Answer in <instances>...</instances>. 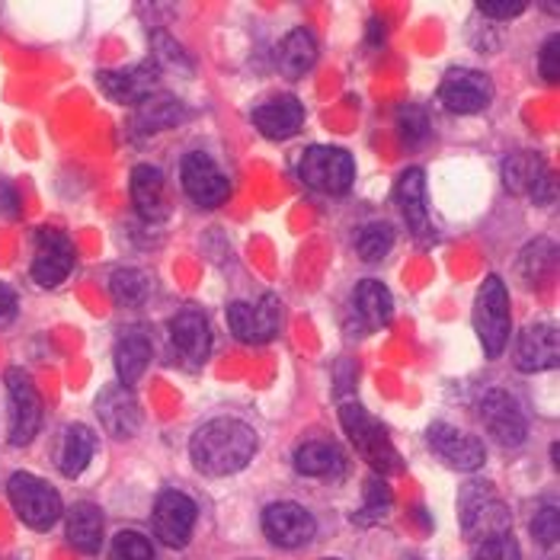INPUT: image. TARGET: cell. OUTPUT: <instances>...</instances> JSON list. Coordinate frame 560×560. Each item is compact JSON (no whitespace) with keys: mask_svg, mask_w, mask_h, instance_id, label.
Returning <instances> with one entry per match:
<instances>
[{"mask_svg":"<svg viewBox=\"0 0 560 560\" xmlns=\"http://www.w3.org/2000/svg\"><path fill=\"white\" fill-rule=\"evenodd\" d=\"M171 340L176 355L189 365H202L209 349H212V330L202 311L196 307H183L171 320Z\"/></svg>","mask_w":560,"mask_h":560,"instance_id":"ac0fdd59","label":"cell"},{"mask_svg":"<svg viewBox=\"0 0 560 560\" xmlns=\"http://www.w3.org/2000/svg\"><path fill=\"white\" fill-rule=\"evenodd\" d=\"M462 525L471 541H483L510 532V510L487 483H468L462 493Z\"/></svg>","mask_w":560,"mask_h":560,"instance_id":"8992f818","label":"cell"},{"mask_svg":"<svg viewBox=\"0 0 560 560\" xmlns=\"http://www.w3.org/2000/svg\"><path fill=\"white\" fill-rule=\"evenodd\" d=\"M477 410H480L483 427L490 430V435H493L500 445L516 448V445L525 442L528 423H525V413H522V407H518L513 394H506V390H487V394L480 397Z\"/></svg>","mask_w":560,"mask_h":560,"instance_id":"8fae6325","label":"cell"},{"mask_svg":"<svg viewBox=\"0 0 560 560\" xmlns=\"http://www.w3.org/2000/svg\"><path fill=\"white\" fill-rule=\"evenodd\" d=\"M196 500L179 493V490H164L154 506V532L167 548H186L196 528Z\"/></svg>","mask_w":560,"mask_h":560,"instance_id":"4fadbf2b","label":"cell"},{"mask_svg":"<svg viewBox=\"0 0 560 560\" xmlns=\"http://www.w3.org/2000/svg\"><path fill=\"white\" fill-rule=\"evenodd\" d=\"M555 262H558V247L551 241H532L522 257H518V272L525 276L528 285H541L551 272H555Z\"/></svg>","mask_w":560,"mask_h":560,"instance_id":"f546056e","label":"cell"},{"mask_svg":"<svg viewBox=\"0 0 560 560\" xmlns=\"http://www.w3.org/2000/svg\"><path fill=\"white\" fill-rule=\"evenodd\" d=\"M390 506V490L382 480L369 483V503H365V516H359V522H375L378 516H385Z\"/></svg>","mask_w":560,"mask_h":560,"instance_id":"74e56055","label":"cell"},{"mask_svg":"<svg viewBox=\"0 0 560 560\" xmlns=\"http://www.w3.org/2000/svg\"><path fill=\"white\" fill-rule=\"evenodd\" d=\"M394 202L400 209V215L407 221V228L413 234H423L430 237V209H427V179H423V171H407L397 186H394Z\"/></svg>","mask_w":560,"mask_h":560,"instance_id":"7402d4cb","label":"cell"},{"mask_svg":"<svg viewBox=\"0 0 560 560\" xmlns=\"http://www.w3.org/2000/svg\"><path fill=\"white\" fill-rule=\"evenodd\" d=\"M475 560H522V551H518L516 538L510 532H503V535L477 541Z\"/></svg>","mask_w":560,"mask_h":560,"instance_id":"e575fe53","label":"cell"},{"mask_svg":"<svg viewBox=\"0 0 560 560\" xmlns=\"http://www.w3.org/2000/svg\"><path fill=\"white\" fill-rule=\"evenodd\" d=\"M427 442H430L432 455H439V458H442L448 468H455V471H477V468L483 465V458H487L480 439L468 435V432L455 430V427H448V423H435V427H430Z\"/></svg>","mask_w":560,"mask_h":560,"instance_id":"2e32d148","label":"cell"},{"mask_svg":"<svg viewBox=\"0 0 560 560\" xmlns=\"http://www.w3.org/2000/svg\"><path fill=\"white\" fill-rule=\"evenodd\" d=\"M538 68H541V78L548 81V84H558L560 78V36H551L545 48H541V55H538Z\"/></svg>","mask_w":560,"mask_h":560,"instance_id":"f35d334b","label":"cell"},{"mask_svg":"<svg viewBox=\"0 0 560 560\" xmlns=\"http://www.w3.org/2000/svg\"><path fill=\"white\" fill-rule=\"evenodd\" d=\"M10 394V445H30L43 427V397L23 369L7 372Z\"/></svg>","mask_w":560,"mask_h":560,"instance_id":"ba28073f","label":"cell"},{"mask_svg":"<svg viewBox=\"0 0 560 560\" xmlns=\"http://www.w3.org/2000/svg\"><path fill=\"white\" fill-rule=\"evenodd\" d=\"M7 493H10V503H13L16 516L23 518L30 528L45 532L61 518V497L39 477L20 471V475L10 477Z\"/></svg>","mask_w":560,"mask_h":560,"instance_id":"5b68a950","label":"cell"},{"mask_svg":"<svg viewBox=\"0 0 560 560\" xmlns=\"http://www.w3.org/2000/svg\"><path fill=\"white\" fill-rule=\"evenodd\" d=\"M503 186L513 196H528L535 206H551L558 199L555 173L548 171L545 158L535 151H518L503 164Z\"/></svg>","mask_w":560,"mask_h":560,"instance_id":"52a82bcc","label":"cell"},{"mask_svg":"<svg viewBox=\"0 0 560 560\" xmlns=\"http://www.w3.org/2000/svg\"><path fill=\"white\" fill-rule=\"evenodd\" d=\"M254 126L262 138L269 141H285L292 135H299L304 126V109L295 96H276L269 103H262L254 109Z\"/></svg>","mask_w":560,"mask_h":560,"instance_id":"44dd1931","label":"cell"},{"mask_svg":"<svg viewBox=\"0 0 560 560\" xmlns=\"http://www.w3.org/2000/svg\"><path fill=\"white\" fill-rule=\"evenodd\" d=\"M394 247V228L385 221H375V224H365L355 237V254L365 259V262H378V259L388 257V250Z\"/></svg>","mask_w":560,"mask_h":560,"instance_id":"4dcf8cb0","label":"cell"},{"mask_svg":"<svg viewBox=\"0 0 560 560\" xmlns=\"http://www.w3.org/2000/svg\"><path fill=\"white\" fill-rule=\"evenodd\" d=\"M262 532L279 548H302V545H307L314 538L317 522H314V516L304 510L302 503L282 500V503L266 506V513H262Z\"/></svg>","mask_w":560,"mask_h":560,"instance_id":"5bb4252c","label":"cell"},{"mask_svg":"<svg viewBox=\"0 0 560 560\" xmlns=\"http://www.w3.org/2000/svg\"><path fill=\"white\" fill-rule=\"evenodd\" d=\"M151 355H154V349H151V340H148L144 334H138V330L126 334V337L116 343V372H119V385L131 388V385L144 375V369L151 365Z\"/></svg>","mask_w":560,"mask_h":560,"instance_id":"484cf974","label":"cell"},{"mask_svg":"<svg viewBox=\"0 0 560 560\" xmlns=\"http://www.w3.org/2000/svg\"><path fill=\"white\" fill-rule=\"evenodd\" d=\"M532 535H535V541H541V545H558V506H541V510L535 513V518H532Z\"/></svg>","mask_w":560,"mask_h":560,"instance_id":"8d00e7d4","label":"cell"},{"mask_svg":"<svg viewBox=\"0 0 560 560\" xmlns=\"http://www.w3.org/2000/svg\"><path fill=\"white\" fill-rule=\"evenodd\" d=\"M179 116H183V109L171 96H151V100H144V106L138 113V126L141 129H171Z\"/></svg>","mask_w":560,"mask_h":560,"instance_id":"d6a6232c","label":"cell"},{"mask_svg":"<svg viewBox=\"0 0 560 560\" xmlns=\"http://www.w3.org/2000/svg\"><path fill=\"white\" fill-rule=\"evenodd\" d=\"M439 100L455 116H475V113L490 106V100H493V81H490V74L475 71V68H455V71H448L442 78Z\"/></svg>","mask_w":560,"mask_h":560,"instance_id":"9c48e42d","label":"cell"},{"mask_svg":"<svg viewBox=\"0 0 560 560\" xmlns=\"http://www.w3.org/2000/svg\"><path fill=\"white\" fill-rule=\"evenodd\" d=\"M109 560H154V548L138 532H119L109 545Z\"/></svg>","mask_w":560,"mask_h":560,"instance_id":"836d02e7","label":"cell"},{"mask_svg":"<svg viewBox=\"0 0 560 560\" xmlns=\"http://www.w3.org/2000/svg\"><path fill=\"white\" fill-rule=\"evenodd\" d=\"M16 317V292L0 282V327H7Z\"/></svg>","mask_w":560,"mask_h":560,"instance_id":"60d3db41","label":"cell"},{"mask_svg":"<svg viewBox=\"0 0 560 560\" xmlns=\"http://www.w3.org/2000/svg\"><path fill=\"white\" fill-rule=\"evenodd\" d=\"M397 126H400V138H404V144H420V141L430 135V116H427L420 106H404V109H400Z\"/></svg>","mask_w":560,"mask_h":560,"instance_id":"d590c367","label":"cell"},{"mask_svg":"<svg viewBox=\"0 0 560 560\" xmlns=\"http://www.w3.org/2000/svg\"><path fill=\"white\" fill-rule=\"evenodd\" d=\"M93 432L86 427H68L61 435V445H58V468L65 477H81L93 458Z\"/></svg>","mask_w":560,"mask_h":560,"instance_id":"83f0119b","label":"cell"},{"mask_svg":"<svg viewBox=\"0 0 560 560\" xmlns=\"http://www.w3.org/2000/svg\"><path fill=\"white\" fill-rule=\"evenodd\" d=\"M560 343L558 330L551 324H535L518 334L516 369L518 372H548L558 365Z\"/></svg>","mask_w":560,"mask_h":560,"instance_id":"ffe728a7","label":"cell"},{"mask_svg":"<svg viewBox=\"0 0 560 560\" xmlns=\"http://www.w3.org/2000/svg\"><path fill=\"white\" fill-rule=\"evenodd\" d=\"M352 314L365 327V334L382 330V327H388L390 317H394V299H390V292L382 282L365 279L352 292Z\"/></svg>","mask_w":560,"mask_h":560,"instance_id":"cb8c5ba5","label":"cell"},{"mask_svg":"<svg viewBox=\"0 0 560 560\" xmlns=\"http://www.w3.org/2000/svg\"><path fill=\"white\" fill-rule=\"evenodd\" d=\"M68 541L81 555H96L103 545V513L93 503H78L68 513Z\"/></svg>","mask_w":560,"mask_h":560,"instance_id":"4316f807","label":"cell"},{"mask_svg":"<svg viewBox=\"0 0 560 560\" xmlns=\"http://www.w3.org/2000/svg\"><path fill=\"white\" fill-rule=\"evenodd\" d=\"M257 452V432L244 420L218 417L206 423L189 442V458L196 471L209 477H228L244 471Z\"/></svg>","mask_w":560,"mask_h":560,"instance_id":"6da1fadb","label":"cell"},{"mask_svg":"<svg viewBox=\"0 0 560 560\" xmlns=\"http://www.w3.org/2000/svg\"><path fill=\"white\" fill-rule=\"evenodd\" d=\"M109 289H113V299L119 304H126V307H135V304H141L148 299V279H144V272L141 269H129V266L113 272Z\"/></svg>","mask_w":560,"mask_h":560,"instance_id":"1f68e13d","label":"cell"},{"mask_svg":"<svg viewBox=\"0 0 560 560\" xmlns=\"http://www.w3.org/2000/svg\"><path fill=\"white\" fill-rule=\"evenodd\" d=\"M340 420L349 435V442L355 445V452L378 471V475H397L404 468L400 452L394 448L388 430L359 404H343L340 407Z\"/></svg>","mask_w":560,"mask_h":560,"instance_id":"7a4b0ae2","label":"cell"},{"mask_svg":"<svg viewBox=\"0 0 560 560\" xmlns=\"http://www.w3.org/2000/svg\"><path fill=\"white\" fill-rule=\"evenodd\" d=\"M96 417L106 430L119 439L135 435L141 430V407H138V397L131 394L126 385H106V388L96 394Z\"/></svg>","mask_w":560,"mask_h":560,"instance_id":"e0dca14e","label":"cell"},{"mask_svg":"<svg viewBox=\"0 0 560 560\" xmlns=\"http://www.w3.org/2000/svg\"><path fill=\"white\" fill-rule=\"evenodd\" d=\"M179 173H183V189H186V196H189L196 206H202V209H218V206L228 202L231 183H228L224 173L218 171V164L209 154H202V151L186 154L183 164H179Z\"/></svg>","mask_w":560,"mask_h":560,"instance_id":"30bf717a","label":"cell"},{"mask_svg":"<svg viewBox=\"0 0 560 560\" xmlns=\"http://www.w3.org/2000/svg\"><path fill=\"white\" fill-rule=\"evenodd\" d=\"M477 13L487 20H516L518 13H525L522 0H490V3H477Z\"/></svg>","mask_w":560,"mask_h":560,"instance_id":"ab89813d","label":"cell"},{"mask_svg":"<svg viewBox=\"0 0 560 560\" xmlns=\"http://www.w3.org/2000/svg\"><path fill=\"white\" fill-rule=\"evenodd\" d=\"M158 81H161V65H154V61H144L138 68H129V71H103L100 74V86L116 103H126V106L151 100L158 90Z\"/></svg>","mask_w":560,"mask_h":560,"instance_id":"d6986e66","label":"cell"},{"mask_svg":"<svg viewBox=\"0 0 560 560\" xmlns=\"http://www.w3.org/2000/svg\"><path fill=\"white\" fill-rule=\"evenodd\" d=\"M299 176L311 189L327 192V196H343L355 179V161L343 148H327L314 144L307 148L299 161Z\"/></svg>","mask_w":560,"mask_h":560,"instance_id":"277c9868","label":"cell"},{"mask_svg":"<svg viewBox=\"0 0 560 560\" xmlns=\"http://www.w3.org/2000/svg\"><path fill=\"white\" fill-rule=\"evenodd\" d=\"M295 468L304 477H337L346 471L343 452L334 442L311 439L295 452Z\"/></svg>","mask_w":560,"mask_h":560,"instance_id":"d4e9b609","label":"cell"},{"mask_svg":"<svg viewBox=\"0 0 560 560\" xmlns=\"http://www.w3.org/2000/svg\"><path fill=\"white\" fill-rule=\"evenodd\" d=\"M131 202H135V212L144 218V221H161L167 215V189H164V173L151 164H141L131 171L129 179Z\"/></svg>","mask_w":560,"mask_h":560,"instance_id":"603a6c76","label":"cell"},{"mask_svg":"<svg viewBox=\"0 0 560 560\" xmlns=\"http://www.w3.org/2000/svg\"><path fill=\"white\" fill-rule=\"evenodd\" d=\"M74 269V244L68 234L55 228H39L36 231V257H33V279L43 289L61 285Z\"/></svg>","mask_w":560,"mask_h":560,"instance_id":"7c38bea8","label":"cell"},{"mask_svg":"<svg viewBox=\"0 0 560 560\" xmlns=\"http://www.w3.org/2000/svg\"><path fill=\"white\" fill-rule=\"evenodd\" d=\"M317 61V43L307 30H292L279 45V71L289 78H302Z\"/></svg>","mask_w":560,"mask_h":560,"instance_id":"f1b7e54d","label":"cell"},{"mask_svg":"<svg viewBox=\"0 0 560 560\" xmlns=\"http://www.w3.org/2000/svg\"><path fill=\"white\" fill-rule=\"evenodd\" d=\"M510 295L500 276H487L475 299V334L487 359H497L510 343Z\"/></svg>","mask_w":560,"mask_h":560,"instance_id":"3957f363","label":"cell"},{"mask_svg":"<svg viewBox=\"0 0 560 560\" xmlns=\"http://www.w3.org/2000/svg\"><path fill=\"white\" fill-rule=\"evenodd\" d=\"M228 324L241 343H269L279 330V304L272 295H266L259 304H228Z\"/></svg>","mask_w":560,"mask_h":560,"instance_id":"9a60e30c","label":"cell"}]
</instances>
